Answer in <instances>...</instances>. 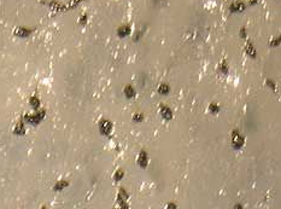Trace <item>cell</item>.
Returning <instances> with one entry per match:
<instances>
[{
	"instance_id": "6da1fadb",
	"label": "cell",
	"mask_w": 281,
	"mask_h": 209,
	"mask_svg": "<svg viewBox=\"0 0 281 209\" xmlns=\"http://www.w3.org/2000/svg\"><path fill=\"white\" fill-rule=\"evenodd\" d=\"M244 4H237V5H233L232 10H235V11H243L244 10Z\"/></svg>"
},
{
	"instance_id": "7a4b0ae2",
	"label": "cell",
	"mask_w": 281,
	"mask_h": 209,
	"mask_svg": "<svg viewBox=\"0 0 281 209\" xmlns=\"http://www.w3.org/2000/svg\"><path fill=\"white\" fill-rule=\"evenodd\" d=\"M128 33H129V29L128 28H122L121 32H120L121 35H126V34H128Z\"/></svg>"
},
{
	"instance_id": "3957f363",
	"label": "cell",
	"mask_w": 281,
	"mask_h": 209,
	"mask_svg": "<svg viewBox=\"0 0 281 209\" xmlns=\"http://www.w3.org/2000/svg\"><path fill=\"white\" fill-rule=\"evenodd\" d=\"M110 128H111L110 125L108 123V122H105V123H104V127H103V129H104V131H106V133H108V132L110 131Z\"/></svg>"
}]
</instances>
